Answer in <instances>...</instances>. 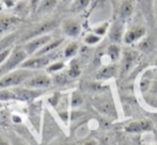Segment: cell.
Returning a JSON list of instances; mask_svg holds the SVG:
<instances>
[{
    "mask_svg": "<svg viewBox=\"0 0 157 145\" xmlns=\"http://www.w3.org/2000/svg\"><path fill=\"white\" fill-rule=\"evenodd\" d=\"M57 26V23L56 20H48V21H45V23L41 24L39 25L36 28H35L33 31H31L30 33H28V35L25 37L26 41H30V39H34V37H39V36H42L48 31H52V29H55Z\"/></svg>",
    "mask_w": 157,
    "mask_h": 145,
    "instance_id": "cell-6",
    "label": "cell"
},
{
    "mask_svg": "<svg viewBox=\"0 0 157 145\" xmlns=\"http://www.w3.org/2000/svg\"><path fill=\"white\" fill-rule=\"evenodd\" d=\"M135 58H136V54L134 51H126L123 58V63H122V69L123 72H126L130 69L132 65L134 64Z\"/></svg>",
    "mask_w": 157,
    "mask_h": 145,
    "instance_id": "cell-14",
    "label": "cell"
},
{
    "mask_svg": "<svg viewBox=\"0 0 157 145\" xmlns=\"http://www.w3.org/2000/svg\"><path fill=\"white\" fill-rule=\"evenodd\" d=\"M95 108L98 110L101 114L107 116H113L116 115V109L110 100L108 99H96L94 102Z\"/></svg>",
    "mask_w": 157,
    "mask_h": 145,
    "instance_id": "cell-7",
    "label": "cell"
},
{
    "mask_svg": "<svg viewBox=\"0 0 157 145\" xmlns=\"http://www.w3.org/2000/svg\"><path fill=\"white\" fill-rule=\"evenodd\" d=\"M156 4H157V3H156Z\"/></svg>",
    "mask_w": 157,
    "mask_h": 145,
    "instance_id": "cell-35",
    "label": "cell"
},
{
    "mask_svg": "<svg viewBox=\"0 0 157 145\" xmlns=\"http://www.w3.org/2000/svg\"><path fill=\"white\" fill-rule=\"evenodd\" d=\"M64 67V63L63 62H56V63H52V65L47 67V72H57L59 71H61Z\"/></svg>",
    "mask_w": 157,
    "mask_h": 145,
    "instance_id": "cell-26",
    "label": "cell"
},
{
    "mask_svg": "<svg viewBox=\"0 0 157 145\" xmlns=\"http://www.w3.org/2000/svg\"><path fill=\"white\" fill-rule=\"evenodd\" d=\"M132 13V4L129 0H123L122 4L120 6V16L122 18H126V17L130 16Z\"/></svg>",
    "mask_w": 157,
    "mask_h": 145,
    "instance_id": "cell-15",
    "label": "cell"
},
{
    "mask_svg": "<svg viewBox=\"0 0 157 145\" xmlns=\"http://www.w3.org/2000/svg\"><path fill=\"white\" fill-rule=\"evenodd\" d=\"M62 30L65 35L75 37V36L79 35V33H80L81 26L78 21L68 19V20H65L62 24Z\"/></svg>",
    "mask_w": 157,
    "mask_h": 145,
    "instance_id": "cell-8",
    "label": "cell"
},
{
    "mask_svg": "<svg viewBox=\"0 0 157 145\" xmlns=\"http://www.w3.org/2000/svg\"><path fill=\"white\" fill-rule=\"evenodd\" d=\"M13 49H14L13 47H9V48H6V49L2 50V51H0V66L9 59V57L12 54Z\"/></svg>",
    "mask_w": 157,
    "mask_h": 145,
    "instance_id": "cell-24",
    "label": "cell"
},
{
    "mask_svg": "<svg viewBox=\"0 0 157 145\" xmlns=\"http://www.w3.org/2000/svg\"><path fill=\"white\" fill-rule=\"evenodd\" d=\"M101 41V36L96 35V34H88L87 36L85 37V43L88 44V45H94V44L98 43Z\"/></svg>",
    "mask_w": 157,
    "mask_h": 145,
    "instance_id": "cell-25",
    "label": "cell"
},
{
    "mask_svg": "<svg viewBox=\"0 0 157 145\" xmlns=\"http://www.w3.org/2000/svg\"><path fill=\"white\" fill-rule=\"evenodd\" d=\"M32 76L33 72L29 69H16V71H12L0 78V90L16 87L21 84H24Z\"/></svg>",
    "mask_w": 157,
    "mask_h": 145,
    "instance_id": "cell-1",
    "label": "cell"
},
{
    "mask_svg": "<svg viewBox=\"0 0 157 145\" xmlns=\"http://www.w3.org/2000/svg\"><path fill=\"white\" fill-rule=\"evenodd\" d=\"M62 43H63V39H55V41L49 42V43L46 44L43 48H41V49L35 54V56H46V54H48L52 51H54L56 48H58Z\"/></svg>",
    "mask_w": 157,
    "mask_h": 145,
    "instance_id": "cell-12",
    "label": "cell"
},
{
    "mask_svg": "<svg viewBox=\"0 0 157 145\" xmlns=\"http://www.w3.org/2000/svg\"><path fill=\"white\" fill-rule=\"evenodd\" d=\"M18 23H19V18L15 16L4 17V18L0 19V34L6 33L8 30L12 29Z\"/></svg>",
    "mask_w": 157,
    "mask_h": 145,
    "instance_id": "cell-10",
    "label": "cell"
},
{
    "mask_svg": "<svg viewBox=\"0 0 157 145\" xmlns=\"http://www.w3.org/2000/svg\"><path fill=\"white\" fill-rule=\"evenodd\" d=\"M52 61V57L49 54L46 56H35L33 58L27 59L23 64L21 65V69H29V71H33V69H40L43 67L47 66Z\"/></svg>",
    "mask_w": 157,
    "mask_h": 145,
    "instance_id": "cell-3",
    "label": "cell"
},
{
    "mask_svg": "<svg viewBox=\"0 0 157 145\" xmlns=\"http://www.w3.org/2000/svg\"><path fill=\"white\" fill-rule=\"evenodd\" d=\"M125 129L127 132H132V133H137V132H140V131H143L142 127H141V124H140V121H139V122L130 123L129 125L126 126Z\"/></svg>",
    "mask_w": 157,
    "mask_h": 145,
    "instance_id": "cell-22",
    "label": "cell"
},
{
    "mask_svg": "<svg viewBox=\"0 0 157 145\" xmlns=\"http://www.w3.org/2000/svg\"><path fill=\"white\" fill-rule=\"evenodd\" d=\"M52 84V78L46 74H39V75H33L30 79H28L25 83L24 87H30V89L35 90H41L46 89Z\"/></svg>",
    "mask_w": 157,
    "mask_h": 145,
    "instance_id": "cell-4",
    "label": "cell"
},
{
    "mask_svg": "<svg viewBox=\"0 0 157 145\" xmlns=\"http://www.w3.org/2000/svg\"><path fill=\"white\" fill-rule=\"evenodd\" d=\"M80 75V67H79V64L77 63V61H73L71 63L70 69L67 71V76L70 78H77V77Z\"/></svg>",
    "mask_w": 157,
    "mask_h": 145,
    "instance_id": "cell-18",
    "label": "cell"
},
{
    "mask_svg": "<svg viewBox=\"0 0 157 145\" xmlns=\"http://www.w3.org/2000/svg\"><path fill=\"white\" fill-rule=\"evenodd\" d=\"M57 6V0H41L36 12L40 15L48 14L50 13Z\"/></svg>",
    "mask_w": 157,
    "mask_h": 145,
    "instance_id": "cell-11",
    "label": "cell"
},
{
    "mask_svg": "<svg viewBox=\"0 0 157 145\" xmlns=\"http://www.w3.org/2000/svg\"><path fill=\"white\" fill-rule=\"evenodd\" d=\"M49 42H52V36L42 35L39 37H34V39L28 41L27 43L23 46V48L25 49V51L27 52L28 56H31V54H36L41 48H43L44 46L49 43Z\"/></svg>",
    "mask_w": 157,
    "mask_h": 145,
    "instance_id": "cell-2",
    "label": "cell"
},
{
    "mask_svg": "<svg viewBox=\"0 0 157 145\" xmlns=\"http://www.w3.org/2000/svg\"><path fill=\"white\" fill-rule=\"evenodd\" d=\"M11 100H17L15 93L11 90L3 89L0 90V102H11Z\"/></svg>",
    "mask_w": 157,
    "mask_h": 145,
    "instance_id": "cell-17",
    "label": "cell"
},
{
    "mask_svg": "<svg viewBox=\"0 0 157 145\" xmlns=\"http://www.w3.org/2000/svg\"><path fill=\"white\" fill-rule=\"evenodd\" d=\"M1 107H2V104H0V108H1Z\"/></svg>",
    "mask_w": 157,
    "mask_h": 145,
    "instance_id": "cell-33",
    "label": "cell"
},
{
    "mask_svg": "<svg viewBox=\"0 0 157 145\" xmlns=\"http://www.w3.org/2000/svg\"><path fill=\"white\" fill-rule=\"evenodd\" d=\"M90 3V0H74L73 4L71 6L72 12H81L83 11Z\"/></svg>",
    "mask_w": 157,
    "mask_h": 145,
    "instance_id": "cell-16",
    "label": "cell"
},
{
    "mask_svg": "<svg viewBox=\"0 0 157 145\" xmlns=\"http://www.w3.org/2000/svg\"><path fill=\"white\" fill-rule=\"evenodd\" d=\"M40 2H41V0H31V1H30V3H31V10L33 12H35V11L37 10Z\"/></svg>",
    "mask_w": 157,
    "mask_h": 145,
    "instance_id": "cell-28",
    "label": "cell"
},
{
    "mask_svg": "<svg viewBox=\"0 0 157 145\" xmlns=\"http://www.w3.org/2000/svg\"><path fill=\"white\" fill-rule=\"evenodd\" d=\"M0 145H10V143L6 140H4L3 138H0Z\"/></svg>",
    "mask_w": 157,
    "mask_h": 145,
    "instance_id": "cell-31",
    "label": "cell"
},
{
    "mask_svg": "<svg viewBox=\"0 0 157 145\" xmlns=\"http://www.w3.org/2000/svg\"><path fill=\"white\" fill-rule=\"evenodd\" d=\"M16 145H25V144H16Z\"/></svg>",
    "mask_w": 157,
    "mask_h": 145,
    "instance_id": "cell-34",
    "label": "cell"
},
{
    "mask_svg": "<svg viewBox=\"0 0 157 145\" xmlns=\"http://www.w3.org/2000/svg\"><path fill=\"white\" fill-rule=\"evenodd\" d=\"M108 54L112 61H117L120 58V49L117 45H111L108 48Z\"/></svg>",
    "mask_w": 157,
    "mask_h": 145,
    "instance_id": "cell-23",
    "label": "cell"
},
{
    "mask_svg": "<svg viewBox=\"0 0 157 145\" xmlns=\"http://www.w3.org/2000/svg\"><path fill=\"white\" fill-rule=\"evenodd\" d=\"M114 72H116V69H114L113 66L104 67V69L98 72L97 77H98L99 79H108V78H110V77L113 76Z\"/></svg>",
    "mask_w": 157,
    "mask_h": 145,
    "instance_id": "cell-19",
    "label": "cell"
},
{
    "mask_svg": "<svg viewBox=\"0 0 157 145\" xmlns=\"http://www.w3.org/2000/svg\"><path fill=\"white\" fill-rule=\"evenodd\" d=\"M78 51V44L77 43H71L64 49V57L65 58H71V57L75 56L76 52Z\"/></svg>",
    "mask_w": 157,
    "mask_h": 145,
    "instance_id": "cell-20",
    "label": "cell"
},
{
    "mask_svg": "<svg viewBox=\"0 0 157 145\" xmlns=\"http://www.w3.org/2000/svg\"><path fill=\"white\" fill-rule=\"evenodd\" d=\"M98 145H110V142H109V139H108L107 137L103 138V139L99 141Z\"/></svg>",
    "mask_w": 157,
    "mask_h": 145,
    "instance_id": "cell-29",
    "label": "cell"
},
{
    "mask_svg": "<svg viewBox=\"0 0 157 145\" xmlns=\"http://www.w3.org/2000/svg\"><path fill=\"white\" fill-rule=\"evenodd\" d=\"M83 145H98V143H97L96 140L90 139V140H88V141H86L85 143H83Z\"/></svg>",
    "mask_w": 157,
    "mask_h": 145,
    "instance_id": "cell-30",
    "label": "cell"
},
{
    "mask_svg": "<svg viewBox=\"0 0 157 145\" xmlns=\"http://www.w3.org/2000/svg\"><path fill=\"white\" fill-rule=\"evenodd\" d=\"M63 1H71V0H63Z\"/></svg>",
    "mask_w": 157,
    "mask_h": 145,
    "instance_id": "cell-32",
    "label": "cell"
},
{
    "mask_svg": "<svg viewBox=\"0 0 157 145\" xmlns=\"http://www.w3.org/2000/svg\"><path fill=\"white\" fill-rule=\"evenodd\" d=\"M83 102L82 96L80 95L79 92H74L72 94V97H71V105H72L73 108H77V107L81 106Z\"/></svg>",
    "mask_w": 157,
    "mask_h": 145,
    "instance_id": "cell-21",
    "label": "cell"
},
{
    "mask_svg": "<svg viewBox=\"0 0 157 145\" xmlns=\"http://www.w3.org/2000/svg\"><path fill=\"white\" fill-rule=\"evenodd\" d=\"M107 28H108V24H104V25L95 28V29H94L95 34H96V35H98V36L104 35V34L106 33V31H107Z\"/></svg>",
    "mask_w": 157,
    "mask_h": 145,
    "instance_id": "cell-27",
    "label": "cell"
},
{
    "mask_svg": "<svg viewBox=\"0 0 157 145\" xmlns=\"http://www.w3.org/2000/svg\"><path fill=\"white\" fill-rule=\"evenodd\" d=\"M145 29L142 27H135L132 29L128 30L124 35V42L126 44H132L134 42L140 39L141 37L144 35Z\"/></svg>",
    "mask_w": 157,
    "mask_h": 145,
    "instance_id": "cell-9",
    "label": "cell"
},
{
    "mask_svg": "<svg viewBox=\"0 0 157 145\" xmlns=\"http://www.w3.org/2000/svg\"><path fill=\"white\" fill-rule=\"evenodd\" d=\"M109 36H110V41L112 43H119L121 42L122 39V36H123V25L122 24H114L113 27L111 28L110 30V33H109Z\"/></svg>",
    "mask_w": 157,
    "mask_h": 145,
    "instance_id": "cell-13",
    "label": "cell"
},
{
    "mask_svg": "<svg viewBox=\"0 0 157 145\" xmlns=\"http://www.w3.org/2000/svg\"><path fill=\"white\" fill-rule=\"evenodd\" d=\"M15 93L17 97V100H21V102H30L35 98H37L39 96H41L43 94L42 90H35V89H30V87H14L12 90Z\"/></svg>",
    "mask_w": 157,
    "mask_h": 145,
    "instance_id": "cell-5",
    "label": "cell"
}]
</instances>
